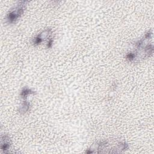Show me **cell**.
I'll return each mask as SVG.
<instances>
[{
  "label": "cell",
  "mask_w": 154,
  "mask_h": 154,
  "mask_svg": "<svg viewBox=\"0 0 154 154\" xmlns=\"http://www.w3.org/2000/svg\"><path fill=\"white\" fill-rule=\"evenodd\" d=\"M28 1L19 2L14 7L9 10L5 19L8 24L14 23L23 14Z\"/></svg>",
  "instance_id": "cell-3"
},
{
  "label": "cell",
  "mask_w": 154,
  "mask_h": 154,
  "mask_svg": "<svg viewBox=\"0 0 154 154\" xmlns=\"http://www.w3.org/2000/svg\"><path fill=\"white\" fill-rule=\"evenodd\" d=\"M29 109V103L25 100H23L22 104L19 108V111L20 114L26 113Z\"/></svg>",
  "instance_id": "cell-7"
},
{
  "label": "cell",
  "mask_w": 154,
  "mask_h": 154,
  "mask_svg": "<svg viewBox=\"0 0 154 154\" xmlns=\"http://www.w3.org/2000/svg\"><path fill=\"white\" fill-rule=\"evenodd\" d=\"M34 93H35L34 91L32 90L31 88H29L27 87H23L21 90L20 93V96H21L22 98H23V100H25L29 95L34 94Z\"/></svg>",
  "instance_id": "cell-6"
},
{
  "label": "cell",
  "mask_w": 154,
  "mask_h": 154,
  "mask_svg": "<svg viewBox=\"0 0 154 154\" xmlns=\"http://www.w3.org/2000/svg\"><path fill=\"white\" fill-rule=\"evenodd\" d=\"M128 149V144L124 141L117 140H102L93 144L87 153H120Z\"/></svg>",
  "instance_id": "cell-2"
},
{
  "label": "cell",
  "mask_w": 154,
  "mask_h": 154,
  "mask_svg": "<svg viewBox=\"0 0 154 154\" xmlns=\"http://www.w3.org/2000/svg\"><path fill=\"white\" fill-rule=\"evenodd\" d=\"M152 38V32L149 31L141 38L135 43L134 49L126 54V59L129 62H134L141 58L150 57L153 52Z\"/></svg>",
  "instance_id": "cell-1"
},
{
  "label": "cell",
  "mask_w": 154,
  "mask_h": 154,
  "mask_svg": "<svg viewBox=\"0 0 154 154\" xmlns=\"http://www.w3.org/2000/svg\"><path fill=\"white\" fill-rule=\"evenodd\" d=\"M52 29H46L38 35L35 36L32 40V43L34 46H38L40 45L43 41L46 39L49 38V37L52 34Z\"/></svg>",
  "instance_id": "cell-4"
},
{
  "label": "cell",
  "mask_w": 154,
  "mask_h": 154,
  "mask_svg": "<svg viewBox=\"0 0 154 154\" xmlns=\"http://www.w3.org/2000/svg\"><path fill=\"white\" fill-rule=\"evenodd\" d=\"M10 147V139L8 135H4L1 137V149L2 150H7Z\"/></svg>",
  "instance_id": "cell-5"
}]
</instances>
